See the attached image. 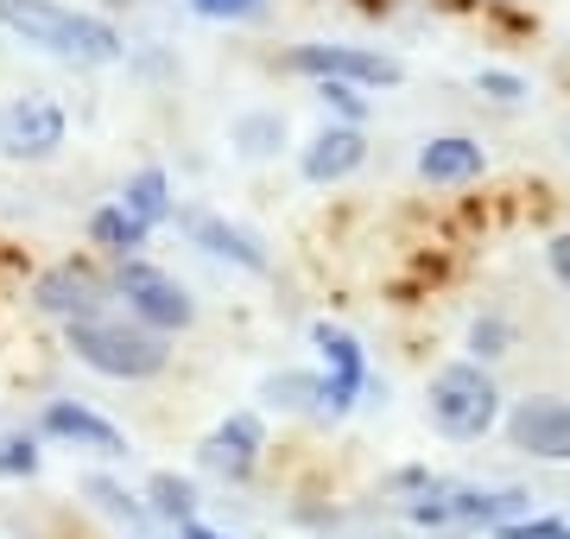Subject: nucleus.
<instances>
[{
  "label": "nucleus",
  "instance_id": "1",
  "mask_svg": "<svg viewBox=\"0 0 570 539\" xmlns=\"http://www.w3.org/2000/svg\"><path fill=\"white\" fill-rule=\"evenodd\" d=\"M0 32L45 51V58L89 63V70L121 63V51H127L115 20L89 13V7H63V0H0Z\"/></svg>",
  "mask_w": 570,
  "mask_h": 539
},
{
  "label": "nucleus",
  "instance_id": "2",
  "mask_svg": "<svg viewBox=\"0 0 570 539\" xmlns=\"http://www.w3.org/2000/svg\"><path fill=\"white\" fill-rule=\"evenodd\" d=\"M70 355H77L89 374H102V381H153V374L171 369V336L146 331L134 324L127 312H102V317H82L63 331Z\"/></svg>",
  "mask_w": 570,
  "mask_h": 539
},
{
  "label": "nucleus",
  "instance_id": "3",
  "mask_svg": "<svg viewBox=\"0 0 570 539\" xmlns=\"http://www.w3.org/2000/svg\"><path fill=\"white\" fill-rule=\"evenodd\" d=\"M425 413L450 444H475V438H489L494 419H501V388H494V374L482 369V362L463 355V362H444V369L431 374Z\"/></svg>",
  "mask_w": 570,
  "mask_h": 539
},
{
  "label": "nucleus",
  "instance_id": "4",
  "mask_svg": "<svg viewBox=\"0 0 570 539\" xmlns=\"http://www.w3.org/2000/svg\"><path fill=\"white\" fill-rule=\"evenodd\" d=\"M108 292L127 305V317H134V324H146V331H159V336H178V331H190V324H197V298H190V286H184L178 273H165L159 261H146V254L115 261Z\"/></svg>",
  "mask_w": 570,
  "mask_h": 539
},
{
  "label": "nucleus",
  "instance_id": "5",
  "mask_svg": "<svg viewBox=\"0 0 570 539\" xmlns=\"http://www.w3.org/2000/svg\"><path fill=\"white\" fill-rule=\"evenodd\" d=\"M527 508V489H444V482H431L425 496L406 501V520L412 527H489L494 533Z\"/></svg>",
  "mask_w": 570,
  "mask_h": 539
},
{
  "label": "nucleus",
  "instance_id": "6",
  "mask_svg": "<svg viewBox=\"0 0 570 539\" xmlns=\"http://www.w3.org/2000/svg\"><path fill=\"white\" fill-rule=\"evenodd\" d=\"M63 140H70V115H63L58 96H7L0 102V159L13 166H45L58 159Z\"/></svg>",
  "mask_w": 570,
  "mask_h": 539
},
{
  "label": "nucleus",
  "instance_id": "7",
  "mask_svg": "<svg viewBox=\"0 0 570 539\" xmlns=\"http://www.w3.org/2000/svg\"><path fill=\"white\" fill-rule=\"evenodd\" d=\"M292 70L311 77V84H348V89H393L406 77V63L374 51V45H330V39H311V45H292Z\"/></svg>",
  "mask_w": 570,
  "mask_h": 539
},
{
  "label": "nucleus",
  "instance_id": "8",
  "mask_svg": "<svg viewBox=\"0 0 570 539\" xmlns=\"http://www.w3.org/2000/svg\"><path fill=\"white\" fill-rule=\"evenodd\" d=\"M115 305V292H108V273H96L89 261H58V267H45L32 280V312L51 317V324H82V317H102Z\"/></svg>",
  "mask_w": 570,
  "mask_h": 539
},
{
  "label": "nucleus",
  "instance_id": "9",
  "mask_svg": "<svg viewBox=\"0 0 570 539\" xmlns=\"http://www.w3.org/2000/svg\"><path fill=\"white\" fill-rule=\"evenodd\" d=\"M32 432L45 438V444H63V451H89L102 457V463H121L134 444H127V432L115 425L108 413H96V406H82V400H45L39 406V425Z\"/></svg>",
  "mask_w": 570,
  "mask_h": 539
},
{
  "label": "nucleus",
  "instance_id": "10",
  "mask_svg": "<svg viewBox=\"0 0 570 539\" xmlns=\"http://www.w3.org/2000/svg\"><path fill=\"white\" fill-rule=\"evenodd\" d=\"M311 343H317V355H324V413H348L355 400L367 394V350L355 343V336L343 331V324H311Z\"/></svg>",
  "mask_w": 570,
  "mask_h": 539
},
{
  "label": "nucleus",
  "instance_id": "11",
  "mask_svg": "<svg viewBox=\"0 0 570 539\" xmlns=\"http://www.w3.org/2000/svg\"><path fill=\"white\" fill-rule=\"evenodd\" d=\"M508 438L539 463H570V400L532 394L508 413Z\"/></svg>",
  "mask_w": 570,
  "mask_h": 539
},
{
  "label": "nucleus",
  "instance_id": "12",
  "mask_svg": "<svg viewBox=\"0 0 570 539\" xmlns=\"http://www.w3.org/2000/svg\"><path fill=\"white\" fill-rule=\"evenodd\" d=\"M261 451H266V419L254 413V406H242V413H228L223 425L204 438V470H216V477H228V482H247L254 463H261Z\"/></svg>",
  "mask_w": 570,
  "mask_h": 539
},
{
  "label": "nucleus",
  "instance_id": "13",
  "mask_svg": "<svg viewBox=\"0 0 570 539\" xmlns=\"http://www.w3.org/2000/svg\"><path fill=\"white\" fill-rule=\"evenodd\" d=\"M184 228H190V242L209 254V261H228V267H242V273H266L273 267V254H266V242L254 235V228L242 223H228V216H184Z\"/></svg>",
  "mask_w": 570,
  "mask_h": 539
},
{
  "label": "nucleus",
  "instance_id": "14",
  "mask_svg": "<svg viewBox=\"0 0 570 539\" xmlns=\"http://www.w3.org/2000/svg\"><path fill=\"white\" fill-rule=\"evenodd\" d=\"M362 166H367V134L348 127V121L324 127V134L298 153V171H305L311 185H343V178H355Z\"/></svg>",
  "mask_w": 570,
  "mask_h": 539
},
{
  "label": "nucleus",
  "instance_id": "15",
  "mask_svg": "<svg viewBox=\"0 0 570 539\" xmlns=\"http://www.w3.org/2000/svg\"><path fill=\"white\" fill-rule=\"evenodd\" d=\"M482 171H489V153H482V140H469V134H438V140L419 146V178L425 185H469Z\"/></svg>",
  "mask_w": 570,
  "mask_h": 539
},
{
  "label": "nucleus",
  "instance_id": "16",
  "mask_svg": "<svg viewBox=\"0 0 570 539\" xmlns=\"http://www.w3.org/2000/svg\"><path fill=\"white\" fill-rule=\"evenodd\" d=\"M82 496H89V508L102 520H115V527H127V533H146L153 527V514H146L140 489H127L121 477H108V470H96V477H82Z\"/></svg>",
  "mask_w": 570,
  "mask_h": 539
},
{
  "label": "nucleus",
  "instance_id": "17",
  "mask_svg": "<svg viewBox=\"0 0 570 539\" xmlns=\"http://www.w3.org/2000/svg\"><path fill=\"white\" fill-rule=\"evenodd\" d=\"M115 204H121L134 223H146V228H159V223H171V216H178L165 166H140V171H134V178L121 185V197H115Z\"/></svg>",
  "mask_w": 570,
  "mask_h": 539
},
{
  "label": "nucleus",
  "instance_id": "18",
  "mask_svg": "<svg viewBox=\"0 0 570 539\" xmlns=\"http://www.w3.org/2000/svg\"><path fill=\"white\" fill-rule=\"evenodd\" d=\"M153 242V228L134 223L121 204H102V209H89V248H102L108 261H134V254Z\"/></svg>",
  "mask_w": 570,
  "mask_h": 539
},
{
  "label": "nucleus",
  "instance_id": "19",
  "mask_svg": "<svg viewBox=\"0 0 570 539\" xmlns=\"http://www.w3.org/2000/svg\"><path fill=\"white\" fill-rule=\"evenodd\" d=\"M146 514L159 520V527H184V520H197V482L178 477V470H153L140 489Z\"/></svg>",
  "mask_w": 570,
  "mask_h": 539
},
{
  "label": "nucleus",
  "instance_id": "20",
  "mask_svg": "<svg viewBox=\"0 0 570 539\" xmlns=\"http://www.w3.org/2000/svg\"><path fill=\"white\" fill-rule=\"evenodd\" d=\"M45 470V438L13 425V432H0V482H32Z\"/></svg>",
  "mask_w": 570,
  "mask_h": 539
},
{
  "label": "nucleus",
  "instance_id": "21",
  "mask_svg": "<svg viewBox=\"0 0 570 539\" xmlns=\"http://www.w3.org/2000/svg\"><path fill=\"white\" fill-rule=\"evenodd\" d=\"M235 146H242L247 159H266V153H279V146H285V115H279V108L242 115V121H235Z\"/></svg>",
  "mask_w": 570,
  "mask_h": 539
},
{
  "label": "nucleus",
  "instance_id": "22",
  "mask_svg": "<svg viewBox=\"0 0 570 539\" xmlns=\"http://www.w3.org/2000/svg\"><path fill=\"white\" fill-rule=\"evenodd\" d=\"M261 394L273 406H311V413H324V381L317 374H273Z\"/></svg>",
  "mask_w": 570,
  "mask_h": 539
},
{
  "label": "nucleus",
  "instance_id": "23",
  "mask_svg": "<svg viewBox=\"0 0 570 539\" xmlns=\"http://www.w3.org/2000/svg\"><path fill=\"white\" fill-rule=\"evenodd\" d=\"M508 343H513V331L501 324V317H475L469 324V362H494V355H508Z\"/></svg>",
  "mask_w": 570,
  "mask_h": 539
},
{
  "label": "nucleus",
  "instance_id": "24",
  "mask_svg": "<svg viewBox=\"0 0 570 539\" xmlns=\"http://www.w3.org/2000/svg\"><path fill=\"white\" fill-rule=\"evenodd\" d=\"M494 539H570V520H546V514H520L508 527H494Z\"/></svg>",
  "mask_w": 570,
  "mask_h": 539
},
{
  "label": "nucleus",
  "instance_id": "25",
  "mask_svg": "<svg viewBox=\"0 0 570 539\" xmlns=\"http://www.w3.org/2000/svg\"><path fill=\"white\" fill-rule=\"evenodd\" d=\"M184 7H190V13H197V20H254V13H261L266 0H184Z\"/></svg>",
  "mask_w": 570,
  "mask_h": 539
},
{
  "label": "nucleus",
  "instance_id": "26",
  "mask_svg": "<svg viewBox=\"0 0 570 539\" xmlns=\"http://www.w3.org/2000/svg\"><path fill=\"white\" fill-rule=\"evenodd\" d=\"M475 89H482V96H494V102H520V96H527V84H520L513 70H482V77H475Z\"/></svg>",
  "mask_w": 570,
  "mask_h": 539
},
{
  "label": "nucleus",
  "instance_id": "27",
  "mask_svg": "<svg viewBox=\"0 0 570 539\" xmlns=\"http://www.w3.org/2000/svg\"><path fill=\"white\" fill-rule=\"evenodd\" d=\"M546 267H551V280L570 292V235H551L546 242Z\"/></svg>",
  "mask_w": 570,
  "mask_h": 539
},
{
  "label": "nucleus",
  "instance_id": "28",
  "mask_svg": "<svg viewBox=\"0 0 570 539\" xmlns=\"http://www.w3.org/2000/svg\"><path fill=\"white\" fill-rule=\"evenodd\" d=\"M178 539H228V533H216L209 520H184V527H178Z\"/></svg>",
  "mask_w": 570,
  "mask_h": 539
}]
</instances>
